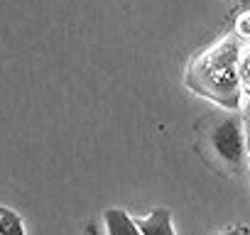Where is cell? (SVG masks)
<instances>
[{
  "instance_id": "obj_9",
  "label": "cell",
  "mask_w": 250,
  "mask_h": 235,
  "mask_svg": "<svg viewBox=\"0 0 250 235\" xmlns=\"http://www.w3.org/2000/svg\"><path fill=\"white\" fill-rule=\"evenodd\" d=\"M216 235H250V230H245V228H230V230H226V233H216Z\"/></svg>"
},
{
  "instance_id": "obj_12",
  "label": "cell",
  "mask_w": 250,
  "mask_h": 235,
  "mask_svg": "<svg viewBox=\"0 0 250 235\" xmlns=\"http://www.w3.org/2000/svg\"><path fill=\"white\" fill-rule=\"evenodd\" d=\"M91 235H93V228H91Z\"/></svg>"
},
{
  "instance_id": "obj_5",
  "label": "cell",
  "mask_w": 250,
  "mask_h": 235,
  "mask_svg": "<svg viewBox=\"0 0 250 235\" xmlns=\"http://www.w3.org/2000/svg\"><path fill=\"white\" fill-rule=\"evenodd\" d=\"M0 235H25L22 218L5 206H0Z\"/></svg>"
},
{
  "instance_id": "obj_4",
  "label": "cell",
  "mask_w": 250,
  "mask_h": 235,
  "mask_svg": "<svg viewBox=\"0 0 250 235\" xmlns=\"http://www.w3.org/2000/svg\"><path fill=\"white\" fill-rule=\"evenodd\" d=\"M105 218V228H108V235H143L138 223L125 213L123 208H108L103 213Z\"/></svg>"
},
{
  "instance_id": "obj_1",
  "label": "cell",
  "mask_w": 250,
  "mask_h": 235,
  "mask_svg": "<svg viewBox=\"0 0 250 235\" xmlns=\"http://www.w3.org/2000/svg\"><path fill=\"white\" fill-rule=\"evenodd\" d=\"M240 49H243V39L235 32L226 35L223 39H218L216 44L204 49L189 64L187 86L194 93L213 100L221 108L238 110L240 96H243V86H240V76H238Z\"/></svg>"
},
{
  "instance_id": "obj_8",
  "label": "cell",
  "mask_w": 250,
  "mask_h": 235,
  "mask_svg": "<svg viewBox=\"0 0 250 235\" xmlns=\"http://www.w3.org/2000/svg\"><path fill=\"white\" fill-rule=\"evenodd\" d=\"M243 123H245V147L250 150V100H248V105H245V113H243Z\"/></svg>"
},
{
  "instance_id": "obj_3",
  "label": "cell",
  "mask_w": 250,
  "mask_h": 235,
  "mask_svg": "<svg viewBox=\"0 0 250 235\" xmlns=\"http://www.w3.org/2000/svg\"><path fill=\"white\" fill-rule=\"evenodd\" d=\"M138 228L143 235H177L172 225V213L167 208H155L147 218L138 220Z\"/></svg>"
},
{
  "instance_id": "obj_10",
  "label": "cell",
  "mask_w": 250,
  "mask_h": 235,
  "mask_svg": "<svg viewBox=\"0 0 250 235\" xmlns=\"http://www.w3.org/2000/svg\"><path fill=\"white\" fill-rule=\"evenodd\" d=\"M240 5H243V10H250V0H240Z\"/></svg>"
},
{
  "instance_id": "obj_6",
  "label": "cell",
  "mask_w": 250,
  "mask_h": 235,
  "mask_svg": "<svg viewBox=\"0 0 250 235\" xmlns=\"http://www.w3.org/2000/svg\"><path fill=\"white\" fill-rule=\"evenodd\" d=\"M238 76H240V86L250 91V42L243 44L240 49V59H238Z\"/></svg>"
},
{
  "instance_id": "obj_11",
  "label": "cell",
  "mask_w": 250,
  "mask_h": 235,
  "mask_svg": "<svg viewBox=\"0 0 250 235\" xmlns=\"http://www.w3.org/2000/svg\"><path fill=\"white\" fill-rule=\"evenodd\" d=\"M248 164H250V155H248Z\"/></svg>"
},
{
  "instance_id": "obj_7",
  "label": "cell",
  "mask_w": 250,
  "mask_h": 235,
  "mask_svg": "<svg viewBox=\"0 0 250 235\" xmlns=\"http://www.w3.org/2000/svg\"><path fill=\"white\" fill-rule=\"evenodd\" d=\"M235 35L240 39H250V10H240L235 18Z\"/></svg>"
},
{
  "instance_id": "obj_2",
  "label": "cell",
  "mask_w": 250,
  "mask_h": 235,
  "mask_svg": "<svg viewBox=\"0 0 250 235\" xmlns=\"http://www.w3.org/2000/svg\"><path fill=\"white\" fill-rule=\"evenodd\" d=\"M211 142H213V150L218 152V157L230 164V167H240L243 164V157H245V133H243V125L238 118H228L221 125L213 128V135H211Z\"/></svg>"
}]
</instances>
